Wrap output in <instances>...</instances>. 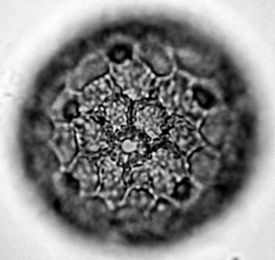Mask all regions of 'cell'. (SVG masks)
I'll return each instance as SVG.
<instances>
[{
  "label": "cell",
  "mask_w": 275,
  "mask_h": 260,
  "mask_svg": "<svg viewBox=\"0 0 275 260\" xmlns=\"http://www.w3.org/2000/svg\"><path fill=\"white\" fill-rule=\"evenodd\" d=\"M131 119L135 129L141 130L149 139L156 140L162 133L163 118L156 107L139 110Z\"/></svg>",
  "instance_id": "cell-1"
}]
</instances>
